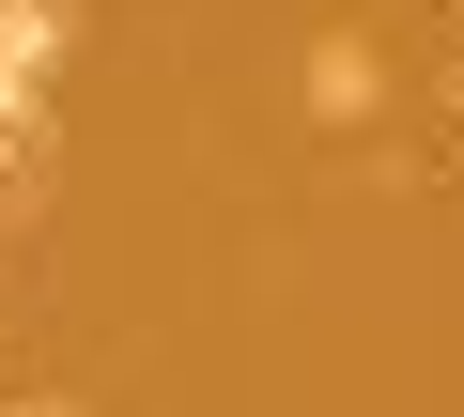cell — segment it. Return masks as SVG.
Returning <instances> with one entry per match:
<instances>
[{
    "label": "cell",
    "mask_w": 464,
    "mask_h": 417,
    "mask_svg": "<svg viewBox=\"0 0 464 417\" xmlns=\"http://www.w3.org/2000/svg\"><path fill=\"white\" fill-rule=\"evenodd\" d=\"M310 124H387V47L372 32H325L310 47Z\"/></svg>",
    "instance_id": "obj_1"
},
{
    "label": "cell",
    "mask_w": 464,
    "mask_h": 417,
    "mask_svg": "<svg viewBox=\"0 0 464 417\" xmlns=\"http://www.w3.org/2000/svg\"><path fill=\"white\" fill-rule=\"evenodd\" d=\"M449 109H464V78H449Z\"/></svg>",
    "instance_id": "obj_3"
},
{
    "label": "cell",
    "mask_w": 464,
    "mask_h": 417,
    "mask_svg": "<svg viewBox=\"0 0 464 417\" xmlns=\"http://www.w3.org/2000/svg\"><path fill=\"white\" fill-rule=\"evenodd\" d=\"M0 417H78V402H0Z\"/></svg>",
    "instance_id": "obj_2"
}]
</instances>
